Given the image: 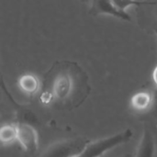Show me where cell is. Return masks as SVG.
<instances>
[{
	"label": "cell",
	"instance_id": "15",
	"mask_svg": "<svg viewBox=\"0 0 157 157\" xmlns=\"http://www.w3.org/2000/svg\"><path fill=\"white\" fill-rule=\"evenodd\" d=\"M156 111H157V104H156Z\"/></svg>",
	"mask_w": 157,
	"mask_h": 157
},
{
	"label": "cell",
	"instance_id": "13",
	"mask_svg": "<svg viewBox=\"0 0 157 157\" xmlns=\"http://www.w3.org/2000/svg\"><path fill=\"white\" fill-rule=\"evenodd\" d=\"M155 33H156V35H157V27L155 29Z\"/></svg>",
	"mask_w": 157,
	"mask_h": 157
},
{
	"label": "cell",
	"instance_id": "4",
	"mask_svg": "<svg viewBox=\"0 0 157 157\" xmlns=\"http://www.w3.org/2000/svg\"><path fill=\"white\" fill-rule=\"evenodd\" d=\"M89 14L92 16L109 15L124 21H132V17L129 13L118 8L111 0H93Z\"/></svg>",
	"mask_w": 157,
	"mask_h": 157
},
{
	"label": "cell",
	"instance_id": "14",
	"mask_svg": "<svg viewBox=\"0 0 157 157\" xmlns=\"http://www.w3.org/2000/svg\"><path fill=\"white\" fill-rule=\"evenodd\" d=\"M80 1H89V0H80ZM91 1H93V0H91Z\"/></svg>",
	"mask_w": 157,
	"mask_h": 157
},
{
	"label": "cell",
	"instance_id": "11",
	"mask_svg": "<svg viewBox=\"0 0 157 157\" xmlns=\"http://www.w3.org/2000/svg\"><path fill=\"white\" fill-rule=\"evenodd\" d=\"M153 80H154L155 84L157 86V66L155 68V70L153 72Z\"/></svg>",
	"mask_w": 157,
	"mask_h": 157
},
{
	"label": "cell",
	"instance_id": "6",
	"mask_svg": "<svg viewBox=\"0 0 157 157\" xmlns=\"http://www.w3.org/2000/svg\"><path fill=\"white\" fill-rule=\"evenodd\" d=\"M155 152L156 144L155 136L151 130L145 127L137 147L135 157H155Z\"/></svg>",
	"mask_w": 157,
	"mask_h": 157
},
{
	"label": "cell",
	"instance_id": "2",
	"mask_svg": "<svg viewBox=\"0 0 157 157\" xmlns=\"http://www.w3.org/2000/svg\"><path fill=\"white\" fill-rule=\"evenodd\" d=\"M133 138V131L126 129L119 133L89 142L78 157H102L108 152L129 143Z\"/></svg>",
	"mask_w": 157,
	"mask_h": 157
},
{
	"label": "cell",
	"instance_id": "8",
	"mask_svg": "<svg viewBox=\"0 0 157 157\" xmlns=\"http://www.w3.org/2000/svg\"><path fill=\"white\" fill-rule=\"evenodd\" d=\"M155 103L154 95L149 91H141L132 96L131 98V106L137 111H144L149 109Z\"/></svg>",
	"mask_w": 157,
	"mask_h": 157
},
{
	"label": "cell",
	"instance_id": "5",
	"mask_svg": "<svg viewBox=\"0 0 157 157\" xmlns=\"http://www.w3.org/2000/svg\"><path fill=\"white\" fill-rule=\"evenodd\" d=\"M17 143L29 153H34L39 149V134L36 129L28 123L17 125Z\"/></svg>",
	"mask_w": 157,
	"mask_h": 157
},
{
	"label": "cell",
	"instance_id": "9",
	"mask_svg": "<svg viewBox=\"0 0 157 157\" xmlns=\"http://www.w3.org/2000/svg\"><path fill=\"white\" fill-rule=\"evenodd\" d=\"M0 142L3 145H11L17 142V125H3L0 129Z\"/></svg>",
	"mask_w": 157,
	"mask_h": 157
},
{
	"label": "cell",
	"instance_id": "10",
	"mask_svg": "<svg viewBox=\"0 0 157 157\" xmlns=\"http://www.w3.org/2000/svg\"><path fill=\"white\" fill-rule=\"evenodd\" d=\"M113 4L120 9L125 10L130 6H154L157 3V0H111Z\"/></svg>",
	"mask_w": 157,
	"mask_h": 157
},
{
	"label": "cell",
	"instance_id": "12",
	"mask_svg": "<svg viewBox=\"0 0 157 157\" xmlns=\"http://www.w3.org/2000/svg\"><path fill=\"white\" fill-rule=\"evenodd\" d=\"M155 17H156V19H157V3L155 4Z\"/></svg>",
	"mask_w": 157,
	"mask_h": 157
},
{
	"label": "cell",
	"instance_id": "1",
	"mask_svg": "<svg viewBox=\"0 0 157 157\" xmlns=\"http://www.w3.org/2000/svg\"><path fill=\"white\" fill-rule=\"evenodd\" d=\"M85 76L81 66L70 60L56 61L49 72L47 77L50 84V91H47L52 98L64 101L75 92L79 79Z\"/></svg>",
	"mask_w": 157,
	"mask_h": 157
},
{
	"label": "cell",
	"instance_id": "7",
	"mask_svg": "<svg viewBox=\"0 0 157 157\" xmlns=\"http://www.w3.org/2000/svg\"><path fill=\"white\" fill-rule=\"evenodd\" d=\"M17 85L19 89L24 94L29 96H33L37 94L41 87L40 81L36 75L32 74L22 75L17 80Z\"/></svg>",
	"mask_w": 157,
	"mask_h": 157
},
{
	"label": "cell",
	"instance_id": "3",
	"mask_svg": "<svg viewBox=\"0 0 157 157\" xmlns=\"http://www.w3.org/2000/svg\"><path fill=\"white\" fill-rule=\"evenodd\" d=\"M89 140L85 137H75L62 140L50 144L40 157H78L88 144Z\"/></svg>",
	"mask_w": 157,
	"mask_h": 157
}]
</instances>
